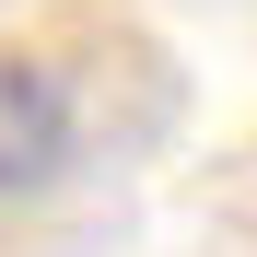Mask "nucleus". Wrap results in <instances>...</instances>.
Instances as JSON below:
<instances>
[{"label": "nucleus", "instance_id": "obj_1", "mask_svg": "<svg viewBox=\"0 0 257 257\" xmlns=\"http://www.w3.org/2000/svg\"><path fill=\"white\" fill-rule=\"evenodd\" d=\"M70 176V94L35 59H0V199H35Z\"/></svg>", "mask_w": 257, "mask_h": 257}]
</instances>
